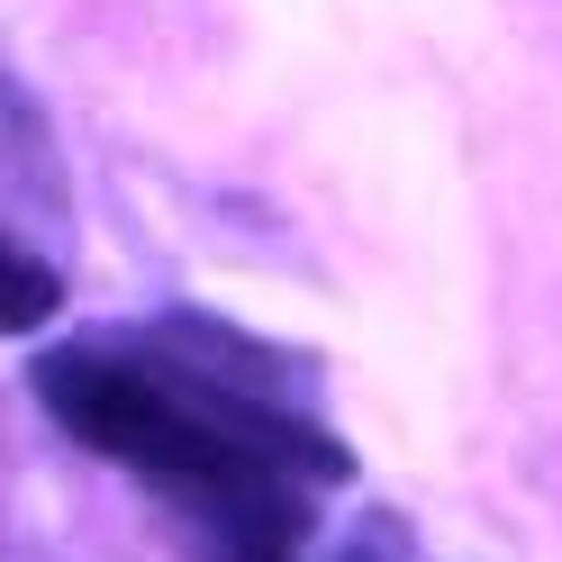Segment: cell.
<instances>
[{"instance_id": "2", "label": "cell", "mask_w": 562, "mask_h": 562, "mask_svg": "<svg viewBox=\"0 0 562 562\" xmlns=\"http://www.w3.org/2000/svg\"><path fill=\"white\" fill-rule=\"evenodd\" d=\"M64 236H74L64 146L37 91L0 74V336H46L64 318V291H74Z\"/></svg>"}, {"instance_id": "3", "label": "cell", "mask_w": 562, "mask_h": 562, "mask_svg": "<svg viewBox=\"0 0 562 562\" xmlns=\"http://www.w3.org/2000/svg\"><path fill=\"white\" fill-rule=\"evenodd\" d=\"M327 562H427V553H417V544L400 536V526H363V536H345Z\"/></svg>"}, {"instance_id": "1", "label": "cell", "mask_w": 562, "mask_h": 562, "mask_svg": "<svg viewBox=\"0 0 562 562\" xmlns=\"http://www.w3.org/2000/svg\"><path fill=\"white\" fill-rule=\"evenodd\" d=\"M27 391L91 463L155 499L191 562H308L355 481L327 381L227 308H136L37 345Z\"/></svg>"}]
</instances>
